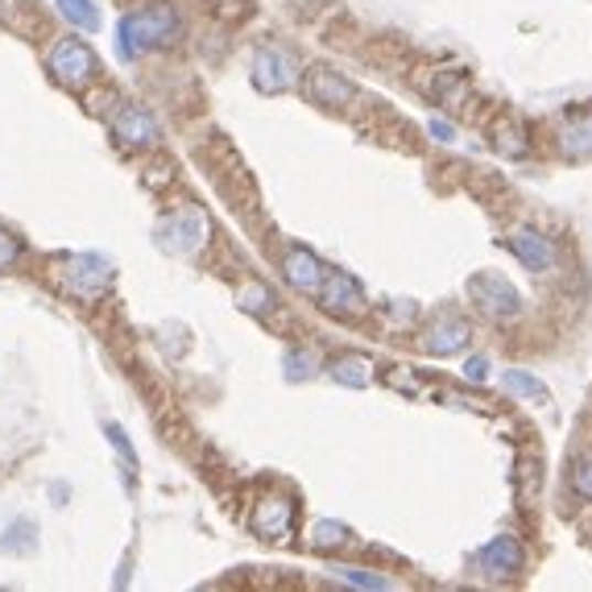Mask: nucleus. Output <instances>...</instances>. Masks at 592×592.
<instances>
[{
  "instance_id": "nucleus-1",
  "label": "nucleus",
  "mask_w": 592,
  "mask_h": 592,
  "mask_svg": "<svg viewBox=\"0 0 592 592\" xmlns=\"http://www.w3.org/2000/svg\"><path fill=\"white\" fill-rule=\"evenodd\" d=\"M179 34H183L179 9L166 4V0H153V4H146V9H137V13H129V18H120L117 51H120V58H137V54H150V51L170 46Z\"/></svg>"
},
{
  "instance_id": "nucleus-2",
  "label": "nucleus",
  "mask_w": 592,
  "mask_h": 592,
  "mask_svg": "<svg viewBox=\"0 0 592 592\" xmlns=\"http://www.w3.org/2000/svg\"><path fill=\"white\" fill-rule=\"evenodd\" d=\"M469 299L476 303V311H485L489 320H514L523 311V294L514 290V282H506L502 273H473L469 278Z\"/></svg>"
},
{
  "instance_id": "nucleus-3",
  "label": "nucleus",
  "mask_w": 592,
  "mask_h": 592,
  "mask_svg": "<svg viewBox=\"0 0 592 592\" xmlns=\"http://www.w3.org/2000/svg\"><path fill=\"white\" fill-rule=\"evenodd\" d=\"M96 71H100V58H96V51H92L87 42H79V37H63V42H54L51 75L58 79V84L84 87V84L96 79Z\"/></svg>"
},
{
  "instance_id": "nucleus-4",
  "label": "nucleus",
  "mask_w": 592,
  "mask_h": 592,
  "mask_svg": "<svg viewBox=\"0 0 592 592\" xmlns=\"http://www.w3.org/2000/svg\"><path fill=\"white\" fill-rule=\"evenodd\" d=\"M299 58L282 46H261L254 54V87L257 92H266V96H282L290 87L299 84Z\"/></svg>"
},
{
  "instance_id": "nucleus-5",
  "label": "nucleus",
  "mask_w": 592,
  "mask_h": 592,
  "mask_svg": "<svg viewBox=\"0 0 592 592\" xmlns=\"http://www.w3.org/2000/svg\"><path fill=\"white\" fill-rule=\"evenodd\" d=\"M158 245L166 249V254H195L200 245L207 240V216L200 207H179L174 216L158 224Z\"/></svg>"
},
{
  "instance_id": "nucleus-6",
  "label": "nucleus",
  "mask_w": 592,
  "mask_h": 592,
  "mask_svg": "<svg viewBox=\"0 0 592 592\" xmlns=\"http://www.w3.org/2000/svg\"><path fill=\"white\" fill-rule=\"evenodd\" d=\"M63 282L71 287V294L96 299L112 287V261H104L100 254H75L63 261Z\"/></svg>"
},
{
  "instance_id": "nucleus-7",
  "label": "nucleus",
  "mask_w": 592,
  "mask_h": 592,
  "mask_svg": "<svg viewBox=\"0 0 592 592\" xmlns=\"http://www.w3.org/2000/svg\"><path fill=\"white\" fill-rule=\"evenodd\" d=\"M257 539H273V542H287L290 530H294V502L282 497V493H270L261 497L254 506V518H249Z\"/></svg>"
},
{
  "instance_id": "nucleus-8",
  "label": "nucleus",
  "mask_w": 592,
  "mask_h": 592,
  "mask_svg": "<svg viewBox=\"0 0 592 592\" xmlns=\"http://www.w3.org/2000/svg\"><path fill=\"white\" fill-rule=\"evenodd\" d=\"M315 299H320V306L327 315H344V320L365 311V290H360V282L340 270H327L323 287L315 290Z\"/></svg>"
},
{
  "instance_id": "nucleus-9",
  "label": "nucleus",
  "mask_w": 592,
  "mask_h": 592,
  "mask_svg": "<svg viewBox=\"0 0 592 592\" xmlns=\"http://www.w3.org/2000/svg\"><path fill=\"white\" fill-rule=\"evenodd\" d=\"M476 563H481V572L489 575V580H502V575H518L526 568V551L518 539H509V535H502V539L485 542L481 551H476Z\"/></svg>"
},
{
  "instance_id": "nucleus-10",
  "label": "nucleus",
  "mask_w": 592,
  "mask_h": 592,
  "mask_svg": "<svg viewBox=\"0 0 592 592\" xmlns=\"http://www.w3.org/2000/svg\"><path fill=\"white\" fill-rule=\"evenodd\" d=\"M356 96V87L348 75H340L332 67H315L306 75V100L320 104V108H344Z\"/></svg>"
},
{
  "instance_id": "nucleus-11",
  "label": "nucleus",
  "mask_w": 592,
  "mask_h": 592,
  "mask_svg": "<svg viewBox=\"0 0 592 592\" xmlns=\"http://www.w3.org/2000/svg\"><path fill=\"white\" fill-rule=\"evenodd\" d=\"M506 245H509V254L518 257L526 270L542 273V270H551V266H556V249H551V240L542 237V233H535V228H514Z\"/></svg>"
},
{
  "instance_id": "nucleus-12",
  "label": "nucleus",
  "mask_w": 592,
  "mask_h": 592,
  "mask_svg": "<svg viewBox=\"0 0 592 592\" xmlns=\"http://www.w3.org/2000/svg\"><path fill=\"white\" fill-rule=\"evenodd\" d=\"M112 137L120 146H153L158 141V120L146 108H137V104H125L112 117Z\"/></svg>"
},
{
  "instance_id": "nucleus-13",
  "label": "nucleus",
  "mask_w": 592,
  "mask_h": 592,
  "mask_svg": "<svg viewBox=\"0 0 592 592\" xmlns=\"http://www.w3.org/2000/svg\"><path fill=\"white\" fill-rule=\"evenodd\" d=\"M282 273H287L290 287H299L303 294H315V290L323 287V278H327V266H323L311 249H287V257H282Z\"/></svg>"
},
{
  "instance_id": "nucleus-14",
  "label": "nucleus",
  "mask_w": 592,
  "mask_h": 592,
  "mask_svg": "<svg viewBox=\"0 0 592 592\" xmlns=\"http://www.w3.org/2000/svg\"><path fill=\"white\" fill-rule=\"evenodd\" d=\"M469 344V323H460V320H435V327L427 332V340H423V348L431 356H452V353H460Z\"/></svg>"
},
{
  "instance_id": "nucleus-15",
  "label": "nucleus",
  "mask_w": 592,
  "mask_h": 592,
  "mask_svg": "<svg viewBox=\"0 0 592 592\" xmlns=\"http://www.w3.org/2000/svg\"><path fill=\"white\" fill-rule=\"evenodd\" d=\"M327 373L336 377L340 386H353V389H365L373 377V365L365 360V356H336L332 365H327Z\"/></svg>"
},
{
  "instance_id": "nucleus-16",
  "label": "nucleus",
  "mask_w": 592,
  "mask_h": 592,
  "mask_svg": "<svg viewBox=\"0 0 592 592\" xmlns=\"http://www.w3.org/2000/svg\"><path fill=\"white\" fill-rule=\"evenodd\" d=\"M563 153L575 158V162L592 158V117L568 120V129H563Z\"/></svg>"
},
{
  "instance_id": "nucleus-17",
  "label": "nucleus",
  "mask_w": 592,
  "mask_h": 592,
  "mask_svg": "<svg viewBox=\"0 0 592 592\" xmlns=\"http://www.w3.org/2000/svg\"><path fill=\"white\" fill-rule=\"evenodd\" d=\"M34 539H37V526L18 518L13 526L0 530V551H9V556H30V551H34Z\"/></svg>"
},
{
  "instance_id": "nucleus-18",
  "label": "nucleus",
  "mask_w": 592,
  "mask_h": 592,
  "mask_svg": "<svg viewBox=\"0 0 592 592\" xmlns=\"http://www.w3.org/2000/svg\"><path fill=\"white\" fill-rule=\"evenodd\" d=\"M58 13L75 25V30H100V13H96V0H54Z\"/></svg>"
},
{
  "instance_id": "nucleus-19",
  "label": "nucleus",
  "mask_w": 592,
  "mask_h": 592,
  "mask_svg": "<svg viewBox=\"0 0 592 592\" xmlns=\"http://www.w3.org/2000/svg\"><path fill=\"white\" fill-rule=\"evenodd\" d=\"M332 575H336V580H344V584H353V589H389L386 575L369 572V568H353V563H336V568H332Z\"/></svg>"
},
{
  "instance_id": "nucleus-20",
  "label": "nucleus",
  "mask_w": 592,
  "mask_h": 592,
  "mask_svg": "<svg viewBox=\"0 0 592 592\" xmlns=\"http://www.w3.org/2000/svg\"><path fill=\"white\" fill-rule=\"evenodd\" d=\"M311 542H315L320 551L344 547V542H348V526H340V523H315V530H311Z\"/></svg>"
},
{
  "instance_id": "nucleus-21",
  "label": "nucleus",
  "mask_w": 592,
  "mask_h": 592,
  "mask_svg": "<svg viewBox=\"0 0 592 592\" xmlns=\"http://www.w3.org/2000/svg\"><path fill=\"white\" fill-rule=\"evenodd\" d=\"M506 389H509V394H518V398H539V402H547V389H542L535 377H526L523 369L506 373Z\"/></svg>"
},
{
  "instance_id": "nucleus-22",
  "label": "nucleus",
  "mask_w": 592,
  "mask_h": 592,
  "mask_svg": "<svg viewBox=\"0 0 592 592\" xmlns=\"http://www.w3.org/2000/svg\"><path fill=\"white\" fill-rule=\"evenodd\" d=\"M273 303V294H270V287H245L237 294V306H245V311H249V315H257V311H266V306Z\"/></svg>"
},
{
  "instance_id": "nucleus-23",
  "label": "nucleus",
  "mask_w": 592,
  "mask_h": 592,
  "mask_svg": "<svg viewBox=\"0 0 592 592\" xmlns=\"http://www.w3.org/2000/svg\"><path fill=\"white\" fill-rule=\"evenodd\" d=\"M572 493H575V497H584V502H592V456L589 460H575Z\"/></svg>"
},
{
  "instance_id": "nucleus-24",
  "label": "nucleus",
  "mask_w": 592,
  "mask_h": 592,
  "mask_svg": "<svg viewBox=\"0 0 592 592\" xmlns=\"http://www.w3.org/2000/svg\"><path fill=\"white\" fill-rule=\"evenodd\" d=\"M287 373L294 377V381H299V377H311V373H315V356L299 353V348H294V353H287Z\"/></svg>"
},
{
  "instance_id": "nucleus-25",
  "label": "nucleus",
  "mask_w": 592,
  "mask_h": 592,
  "mask_svg": "<svg viewBox=\"0 0 592 592\" xmlns=\"http://www.w3.org/2000/svg\"><path fill=\"white\" fill-rule=\"evenodd\" d=\"M18 257H21V240L13 237V233H4V228H0V270H9Z\"/></svg>"
},
{
  "instance_id": "nucleus-26",
  "label": "nucleus",
  "mask_w": 592,
  "mask_h": 592,
  "mask_svg": "<svg viewBox=\"0 0 592 592\" xmlns=\"http://www.w3.org/2000/svg\"><path fill=\"white\" fill-rule=\"evenodd\" d=\"M497 150H506V153H514V158H523L526 153V146H523V133L518 129H497Z\"/></svg>"
},
{
  "instance_id": "nucleus-27",
  "label": "nucleus",
  "mask_w": 592,
  "mask_h": 592,
  "mask_svg": "<svg viewBox=\"0 0 592 592\" xmlns=\"http://www.w3.org/2000/svg\"><path fill=\"white\" fill-rule=\"evenodd\" d=\"M104 431H108V440H112V448H117L120 456L129 460V464H137L133 448H129V440H125V431H120V427H117V423H108V427H104Z\"/></svg>"
},
{
  "instance_id": "nucleus-28",
  "label": "nucleus",
  "mask_w": 592,
  "mask_h": 592,
  "mask_svg": "<svg viewBox=\"0 0 592 592\" xmlns=\"http://www.w3.org/2000/svg\"><path fill=\"white\" fill-rule=\"evenodd\" d=\"M464 377H469V381H485V377H489V360H485V356H473V360L464 365Z\"/></svg>"
},
{
  "instance_id": "nucleus-29",
  "label": "nucleus",
  "mask_w": 592,
  "mask_h": 592,
  "mask_svg": "<svg viewBox=\"0 0 592 592\" xmlns=\"http://www.w3.org/2000/svg\"><path fill=\"white\" fill-rule=\"evenodd\" d=\"M427 133L435 137V141H443V146H448V141H456V129H452L448 120H431V125H427Z\"/></svg>"
}]
</instances>
